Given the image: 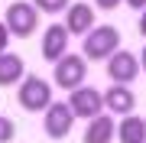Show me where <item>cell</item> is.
<instances>
[{
    "label": "cell",
    "instance_id": "ba28073f",
    "mask_svg": "<svg viewBox=\"0 0 146 143\" xmlns=\"http://www.w3.org/2000/svg\"><path fill=\"white\" fill-rule=\"evenodd\" d=\"M68 39H72V33L65 29V23H52V26H46L42 33V59L46 62H62V55H68Z\"/></svg>",
    "mask_w": 146,
    "mask_h": 143
},
{
    "label": "cell",
    "instance_id": "3957f363",
    "mask_svg": "<svg viewBox=\"0 0 146 143\" xmlns=\"http://www.w3.org/2000/svg\"><path fill=\"white\" fill-rule=\"evenodd\" d=\"M3 23H7V29H10V36L29 39L33 33L39 29V10L33 3H26V0H13V3L7 7V13H3Z\"/></svg>",
    "mask_w": 146,
    "mask_h": 143
},
{
    "label": "cell",
    "instance_id": "2e32d148",
    "mask_svg": "<svg viewBox=\"0 0 146 143\" xmlns=\"http://www.w3.org/2000/svg\"><path fill=\"white\" fill-rule=\"evenodd\" d=\"M7 39H10V29H7V23L0 20V52H7Z\"/></svg>",
    "mask_w": 146,
    "mask_h": 143
},
{
    "label": "cell",
    "instance_id": "4fadbf2b",
    "mask_svg": "<svg viewBox=\"0 0 146 143\" xmlns=\"http://www.w3.org/2000/svg\"><path fill=\"white\" fill-rule=\"evenodd\" d=\"M117 140H120V143H146V117H140V114L120 117V124H117Z\"/></svg>",
    "mask_w": 146,
    "mask_h": 143
},
{
    "label": "cell",
    "instance_id": "ac0fdd59",
    "mask_svg": "<svg viewBox=\"0 0 146 143\" xmlns=\"http://www.w3.org/2000/svg\"><path fill=\"white\" fill-rule=\"evenodd\" d=\"M123 3H127V7H133L136 13H143V10H146V0H123Z\"/></svg>",
    "mask_w": 146,
    "mask_h": 143
},
{
    "label": "cell",
    "instance_id": "52a82bcc",
    "mask_svg": "<svg viewBox=\"0 0 146 143\" xmlns=\"http://www.w3.org/2000/svg\"><path fill=\"white\" fill-rule=\"evenodd\" d=\"M136 75H140V59H136L133 52L117 49V52L107 59V78H110V85H127L130 88V81H136Z\"/></svg>",
    "mask_w": 146,
    "mask_h": 143
},
{
    "label": "cell",
    "instance_id": "5bb4252c",
    "mask_svg": "<svg viewBox=\"0 0 146 143\" xmlns=\"http://www.w3.org/2000/svg\"><path fill=\"white\" fill-rule=\"evenodd\" d=\"M33 7H36L39 13H62V10H68L72 7V0H33Z\"/></svg>",
    "mask_w": 146,
    "mask_h": 143
},
{
    "label": "cell",
    "instance_id": "7c38bea8",
    "mask_svg": "<svg viewBox=\"0 0 146 143\" xmlns=\"http://www.w3.org/2000/svg\"><path fill=\"white\" fill-rule=\"evenodd\" d=\"M26 78V65H23V55L16 52H0V88L20 85Z\"/></svg>",
    "mask_w": 146,
    "mask_h": 143
},
{
    "label": "cell",
    "instance_id": "9a60e30c",
    "mask_svg": "<svg viewBox=\"0 0 146 143\" xmlns=\"http://www.w3.org/2000/svg\"><path fill=\"white\" fill-rule=\"evenodd\" d=\"M13 137H16V124L10 120V117L0 114V143H10Z\"/></svg>",
    "mask_w": 146,
    "mask_h": 143
},
{
    "label": "cell",
    "instance_id": "5b68a950",
    "mask_svg": "<svg viewBox=\"0 0 146 143\" xmlns=\"http://www.w3.org/2000/svg\"><path fill=\"white\" fill-rule=\"evenodd\" d=\"M68 107H72L75 117H81V120H94V117L107 114L104 111V91H98V88H91V85L75 88L72 94H68Z\"/></svg>",
    "mask_w": 146,
    "mask_h": 143
},
{
    "label": "cell",
    "instance_id": "277c9868",
    "mask_svg": "<svg viewBox=\"0 0 146 143\" xmlns=\"http://www.w3.org/2000/svg\"><path fill=\"white\" fill-rule=\"evenodd\" d=\"M84 75H88V59L84 55H62V62L52 65V81L62 91H75L84 85Z\"/></svg>",
    "mask_w": 146,
    "mask_h": 143
},
{
    "label": "cell",
    "instance_id": "30bf717a",
    "mask_svg": "<svg viewBox=\"0 0 146 143\" xmlns=\"http://www.w3.org/2000/svg\"><path fill=\"white\" fill-rule=\"evenodd\" d=\"M65 29L72 36H88L94 29V7L91 3H72L65 10Z\"/></svg>",
    "mask_w": 146,
    "mask_h": 143
},
{
    "label": "cell",
    "instance_id": "d6986e66",
    "mask_svg": "<svg viewBox=\"0 0 146 143\" xmlns=\"http://www.w3.org/2000/svg\"><path fill=\"white\" fill-rule=\"evenodd\" d=\"M136 29H140V36H143V39H146V10H143V13H140V26H136Z\"/></svg>",
    "mask_w": 146,
    "mask_h": 143
},
{
    "label": "cell",
    "instance_id": "7a4b0ae2",
    "mask_svg": "<svg viewBox=\"0 0 146 143\" xmlns=\"http://www.w3.org/2000/svg\"><path fill=\"white\" fill-rule=\"evenodd\" d=\"M120 49V29L114 26H94L81 43V55H88V62H107Z\"/></svg>",
    "mask_w": 146,
    "mask_h": 143
},
{
    "label": "cell",
    "instance_id": "ffe728a7",
    "mask_svg": "<svg viewBox=\"0 0 146 143\" xmlns=\"http://www.w3.org/2000/svg\"><path fill=\"white\" fill-rule=\"evenodd\" d=\"M140 69L146 72V46H143V52H140Z\"/></svg>",
    "mask_w": 146,
    "mask_h": 143
},
{
    "label": "cell",
    "instance_id": "9c48e42d",
    "mask_svg": "<svg viewBox=\"0 0 146 143\" xmlns=\"http://www.w3.org/2000/svg\"><path fill=\"white\" fill-rule=\"evenodd\" d=\"M136 107V94L127 85H110L104 91V111H110L114 117H130Z\"/></svg>",
    "mask_w": 146,
    "mask_h": 143
},
{
    "label": "cell",
    "instance_id": "6da1fadb",
    "mask_svg": "<svg viewBox=\"0 0 146 143\" xmlns=\"http://www.w3.org/2000/svg\"><path fill=\"white\" fill-rule=\"evenodd\" d=\"M16 101H20V107L29 111V114H36V111L46 114L49 107H52V85H49L46 78H39V75H26V78L16 85Z\"/></svg>",
    "mask_w": 146,
    "mask_h": 143
},
{
    "label": "cell",
    "instance_id": "e0dca14e",
    "mask_svg": "<svg viewBox=\"0 0 146 143\" xmlns=\"http://www.w3.org/2000/svg\"><path fill=\"white\" fill-rule=\"evenodd\" d=\"M94 3H98L101 10H114V7H120L123 0H94Z\"/></svg>",
    "mask_w": 146,
    "mask_h": 143
},
{
    "label": "cell",
    "instance_id": "8fae6325",
    "mask_svg": "<svg viewBox=\"0 0 146 143\" xmlns=\"http://www.w3.org/2000/svg\"><path fill=\"white\" fill-rule=\"evenodd\" d=\"M114 133H117L114 114H101V117H94V120H88L81 143H110V140H114Z\"/></svg>",
    "mask_w": 146,
    "mask_h": 143
},
{
    "label": "cell",
    "instance_id": "8992f818",
    "mask_svg": "<svg viewBox=\"0 0 146 143\" xmlns=\"http://www.w3.org/2000/svg\"><path fill=\"white\" fill-rule=\"evenodd\" d=\"M75 111L68 107V101H52V107L46 111V117H42V127H46V133L52 140H65L68 133H72L75 127Z\"/></svg>",
    "mask_w": 146,
    "mask_h": 143
}]
</instances>
